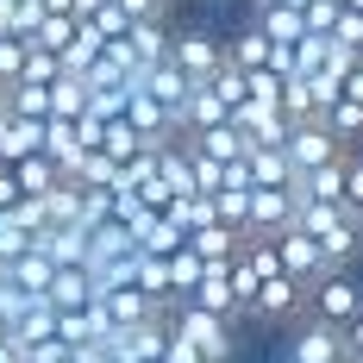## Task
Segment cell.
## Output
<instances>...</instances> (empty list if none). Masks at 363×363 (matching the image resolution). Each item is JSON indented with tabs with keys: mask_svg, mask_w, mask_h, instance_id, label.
I'll return each instance as SVG.
<instances>
[{
	"mask_svg": "<svg viewBox=\"0 0 363 363\" xmlns=\"http://www.w3.org/2000/svg\"><path fill=\"white\" fill-rule=\"evenodd\" d=\"M94 307L107 313V326H113V332H138V326H150V320H169V307H157V301H150L138 282H125V289H107Z\"/></svg>",
	"mask_w": 363,
	"mask_h": 363,
	"instance_id": "obj_6",
	"label": "cell"
},
{
	"mask_svg": "<svg viewBox=\"0 0 363 363\" xmlns=\"http://www.w3.org/2000/svg\"><path fill=\"white\" fill-rule=\"evenodd\" d=\"M38 26H44V0H13V26H6V38H19V44H32Z\"/></svg>",
	"mask_w": 363,
	"mask_h": 363,
	"instance_id": "obj_32",
	"label": "cell"
},
{
	"mask_svg": "<svg viewBox=\"0 0 363 363\" xmlns=\"http://www.w3.org/2000/svg\"><path fill=\"white\" fill-rule=\"evenodd\" d=\"M282 150H289V163H294V182H301V176H313V169H326V163H338V157H345V145H338V138L326 132V119H307V125H294Z\"/></svg>",
	"mask_w": 363,
	"mask_h": 363,
	"instance_id": "obj_4",
	"label": "cell"
},
{
	"mask_svg": "<svg viewBox=\"0 0 363 363\" xmlns=\"http://www.w3.org/2000/svg\"><path fill=\"white\" fill-rule=\"evenodd\" d=\"M101 6H107V0H75V26H82V19H94Z\"/></svg>",
	"mask_w": 363,
	"mask_h": 363,
	"instance_id": "obj_42",
	"label": "cell"
},
{
	"mask_svg": "<svg viewBox=\"0 0 363 363\" xmlns=\"http://www.w3.org/2000/svg\"><path fill=\"white\" fill-rule=\"evenodd\" d=\"M169 332H176L182 345H194V351H201V363H232V351H238V338H232L238 326H232V320H219V313L188 307V301L169 313Z\"/></svg>",
	"mask_w": 363,
	"mask_h": 363,
	"instance_id": "obj_1",
	"label": "cell"
},
{
	"mask_svg": "<svg viewBox=\"0 0 363 363\" xmlns=\"http://www.w3.org/2000/svg\"><path fill=\"white\" fill-rule=\"evenodd\" d=\"M26 75V44L19 38H0V88H13Z\"/></svg>",
	"mask_w": 363,
	"mask_h": 363,
	"instance_id": "obj_35",
	"label": "cell"
},
{
	"mask_svg": "<svg viewBox=\"0 0 363 363\" xmlns=\"http://www.w3.org/2000/svg\"><path fill=\"white\" fill-rule=\"evenodd\" d=\"M357 157H363V150H357Z\"/></svg>",
	"mask_w": 363,
	"mask_h": 363,
	"instance_id": "obj_47",
	"label": "cell"
},
{
	"mask_svg": "<svg viewBox=\"0 0 363 363\" xmlns=\"http://www.w3.org/2000/svg\"><path fill=\"white\" fill-rule=\"evenodd\" d=\"M238 245H245V238H238L232 225H201V232L188 238V251L201 257V263H232V257H238Z\"/></svg>",
	"mask_w": 363,
	"mask_h": 363,
	"instance_id": "obj_23",
	"label": "cell"
},
{
	"mask_svg": "<svg viewBox=\"0 0 363 363\" xmlns=\"http://www.w3.org/2000/svg\"><path fill=\"white\" fill-rule=\"evenodd\" d=\"M289 363H345V332L326 320H301L289 332Z\"/></svg>",
	"mask_w": 363,
	"mask_h": 363,
	"instance_id": "obj_7",
	"label": "cell"
},
{
	"mask_svg": "<svg viewBox=\"0 0 363 363\" xmlns=\"http://www.w3.org/2000/svg\"><path fill=\"white\" fill-rule=\"evenodd\" d=\"M245 169H251V188H294V163H289V150L257 145L251 157H245Z\"/></svg>",
	"mask_w": 363,
	"mask_h": 363,
	"instance_id": "obj_20",
	"label": "cell"
},
{
	"mask_svg": "<svg viewBox=\"0 0 363 363\" xmlns=\"http://www.w3.org/2000/svg\"><path fill=\"white\" fill-rule=\"evenodd\" d=\"M157 182L169 188V201H188V194H194V157H188L182 138L157 150Z\"/></svg>",
	"mask_w": 363,
	"mask_h": 363,
	"instance_id": "obj_17",
	"label": "cell"
},
{
	"mask_svg": "<svg viewBox=\"0 0 363 363\" xmlns=\"http://www.w3.org/2000/svg\"><path fill=\"white\" fill-rule=\"evenodd\" d=\"M251 101H257V107H276V101H282V75H276V69H257L251 75Z\"/></svg>",
	"mask_w": 363,
	"mask_h": 363,
	"instance_id": "obj_37",
	"label": "cell"
},
{
	"mask_svg": "<svg viewBox=\"0 0 363 363\" xmlns=\"http://www.w3.org/2000/svg\"><path fill=\"white\" fill-rule=\"evenodd\" d=\"M269 57H276V44H269V38L257 32L251 19H245V26H238V32L225 38V63H232V69H245V75H257V69H269Z\"/></svg>",
	"mask_w": 363,
	"mask_h": 363,
	"instance_id": "obj_15",
	"label": "cell"
},
{
	"mask_svg": "<svg viewBox=\"0 0 363 363\" xmlns=\"http://www.w3.org/2000/svg\"><path fill=\"white\" fill-rule=\"evenodd\" d=\"M19 207V188H13V169H0V213Z\"/></svg>",
	"mask_w": 363,
	"mask_h": 363,
	"instance_id": "obj_40",
	"label": "cell"
},
{
	"mask_svg": "<svg viewBox=\"0 0 363 363\" xmlns=\"http://www.w3.org/2000/svg\"><path fill=\"white\" fill-rule=\"evenodd\" d=\"M345 6H351V13H363V0H345Z\"/></svg>",
	"mask_w": 363,
	"mask_h": 363,
	"instance_id": "obj_45",
	"label": "cell"
},
{
	"mask_svg": "<svg viewBox=\"0 0 363 363\" xmlns=\"http://www.w3.org/2000/svg\"><path fill=\"white\" fill-rule=\"evenodd\" d=\"M132 88H145V94H150V101H157L163 113H169L176 125H182V107H188V94H194V82H188L176 63H157V69H145L138 82H132ZM182 132H188V125H182Z\"/></svg>",
	"mask_w": 363,
	"mask_h": 363,
	"instance_id": "obj_10",
	"label": "cell"
},
{
	"mask_svg": "<svg viewBox=\"0 0 363 363\" xmlns=\"http://www.w3.org/2000/svg\"><path fill=\"white\" fill-rule=\"evenodd\" d=\"M82 26H94V32L107 38V44H113V38H125V32H132V19H125V13H119L113 0H107V6H101V13H94V19H82Z\"/></svg>",
	"mask_w": 363,
	"mask_h": 363,
	"instance_id": "obj_36",
	"label": "cell"
},
{
	"mask_svg": "<svg viewBox=\"0 0 363 363\" xmlns=\"http://www.w3.org/2000/svg\"><path fill=\"white\" fill-rule=\"evenodd\" d=\"M169 282H176V307H182V301H188L194 289H201V257L188 251V245H182V251L169 257Z\"/></svg>",
	"mask_w": 363,
	"mask_h": 363,
	"instance_id": "obj_30",
	"label": "cell"
},
{
	"mask_svg": "<svg viewBox=\"0 0 363 363\" xmlns=\"http://www.w3.org/2000/svg\"><path fill=\"white\" fill-rule=\"evenodd\" d=\"M332 44H338V50H351V57L363 63V13L345 6V13H338V26H332Z\"/></svg>",
	"mask_w": 363,
	"mask_h": 363,
	"instance_id": "obj_33",
	"label": "cell"
},
{
	"mask_svg": "<svg viewBox=\"0 0 363 363\" xmlns=\"http://www.w3.org/2000/svg\"><path fill=\"white\" fill-rule=\"evenodd\" d=\"M207 88H213L219 101H225V107L238 113V107H251V75L245 69H232V63H219L213 75H207Z\"/></svg>",
	"mask_w": 363,
	"mask_h": 363,
	"instance_id": "obj_28",
	"label": "cell"
},
{
	"mask_svg": "<svg viewBox=\"0 0 363 363\" xmlns=\"http://www.w3.org/2000/svg\"><path fill=\"white\" fill-rule=\"evenodd\" d=\"M69 44H75V19H63V13H44V26H38L32 50H50V57H63Z\"/></svg>",
	"mask_w": 363,
	"mask_h": 363,
	"instance_id": "obj_29",
	"label": "cell"
},
{
	"mask_svg": "<svg viewBox=\"0 0 363 363\" xmlns=\"http://www.w3.org/2000/svg\"><path fill=\"white\" fill-rule=\"evenodd\" d=\"M276 257H282V276L289 282H301V289H313L320 276H332L326 251H320V238H307V232H276Z\"/></svg>",
	"mask_w": 363,
	"mask_h": 363,
	"instance_id": "obj_5",
	"label": "cell"
},
{
	"mask_svg": "<svg viewBox=\"0 0 363 363\" xmlns=\"http://www.w3.org/2000/svg\"><path fill=\"white\" fill-rule=\"evenodd\" d=\"M182 125H188V132H213V125H232V107L219 101L207 82H194V94H188V107H182ZM188 132H182V138H188Z\"/></svg>",
	"mask_w": 363,
	"mask_h": 363,
	"instance_id": "obj_18",
	"label": "cell"
},
{
	"mask_svg": "<svg viewBox=\"0 0 363 363\" xmlns=\"http://www.w3.org/2000/svg\"><path fill=\"white\" fill-rule=\"evenodd\" d=\"M82 113H88V82H82V75H57V82H50V119H82Z\"/></svg>",
	"mask_w": 363,
	"mask_h": 363,
	"instance_id": "obj_24",
	"label": "cell"
},
{
	"mask_svg": "<svg viewBox=\"0 0 363 363\" xmlns=\"http://www.w3.org/2000/svg\"><path fill=\"white\" fill-rule=\"evenodd\" d=\"M301 301H307V289L301 282H289V276H276V282H263V289L251 294V307H245V320H294L301 313Z\"/></svg>",
	"mask_w": 363,
	"mask_h": 363,
	"instance_id": "obj_11",
	"label": "cell"
},
{
	"mask_svg": "<svg viewBox=\"0 0 363 363\" xmlns=\"http://www.w3.org/2000/svg\"><path fill=\"white\" fill-rule=\"evenodd\" d=\"M251 26L269 38L276 50H294V44L307 38V26H301V13H294V6H263V0H251Z\"/></svg>",
	"mask_w": 363,
	"mask_h": 363,
	"instance_id": "obj_14",
	"label": "cell"
},
{
	"mask_svg": "<svg viewBox=\"0 0 363 363\" xmlns=\"http://www.w3.org/2000/svg\"><path fill=\"white\" fill-rule=\"evenodd\" d=\"M345 363H363V313L345 326Z\"/></svg>",
	"mask_w": 363,
	"mask_h": 363,
	"instance_id": "obj_39",
	"label": "cell"
},
{
	"mask_svg": "<svg viewBox=\"0 0 363 363\" xmlns=\"http://www.w3.org/2000/svg\"><path fill=\"white\" fill-rule=\"evenodd\" d=\"M19 363H75V351L63 338H50V345H32V351H19Z\"/></svg>",
	"mask_w": 363,
	"mask_h": 363,
	"instance_id": "obj_38",
	"label": "cell"
},
{
	"mask_svg": "<svg viewBox=\"0 0 363 363\" xmlns=\"http://www.w3.org/2000/svg\"><path fill=\"white\" fill-rule=\"evenodd\" d=\"M294 225V188H251V219L245 238H276Z\"/></svg>",
	"mask_w": 363,
	"mask_h": 363,
	"instance_id": "obj_8",
	"label": "cell"
},
{
	"mask_svg": "<svg viewBox=\"0 0 363 363\" xmlns=\"http://www.w3.org/2000/svg\"><path fill=\"white\" fill-rule=\"evenodd\" d=\"M44 13H63V19H75V0H44Z\"/></svg>",
	"mask_w": 363,
	"mask_h": 363,
	"instance_id": "obj_43",
	"label": "cell"
},
{
	"mask_svg": "<svg viewBox=\"0 0 363 363\" xmlns=\"http://www.w3.org/2000/svg\"><path fill=\"white\" fill-rule=\"evenodd\" d=\"M169 63H176L188 82H207V75L225 63V38H213L207 26H188V32L169 38Z\"/></svg>",
	"mask_w": 363,
	"mask_h": 363,
	"instance_id": "obj_3",
	"label": "cell"
},
{
	"mask_svg": "<svg viewBox=\"0 0 363 363\" xmlns=\"http://www.w3.org/2000/svg\"><path fill=\"white\" fill-rule=\"evenodd\" d=\"M57 57H50V50H32V44H26V75H19V82H38V88H50V82H57Z\"/></svg>",
	"mask_w": 363,
	"mask_h": 363,
	"instance_id": "obj_34",
	"label": "cell"
},
{
	"mask_svg": "<svg viewBox=\"0 0 363 363\" xmlns=\"http://www.w3.org/2000/svg\"><path fill=\"white\" fill-rule=\"evenodd\" d=\"M320 119H326V132L338 138V145H351V138L363 145V107H357V101H345V94H338V101H332Z\"/></svg>",
	"mask_w": 363,
	"mask_h": 363,
	"instance_id": "obj_27",
	"label": "cell"
},
{
	"mask_svg": "<svg viewBox=\"0 0 363 363\" xmlns=\"http://www.w3.org/2000/svg\"><path fill=\"white\" fill-rule=\"evenodd\" d=\"M307 307H313L307 320H326V326L345 332L363 313V282L351 276V269H332V276H320V282L307 289Z\"/></svg>",
	"mask_w": 363,
	"mask_h": 363,
	"instance_id": "obj_2",
	"label": "cell"
},
{
	"mask_svg": "<svg viewBox=\"0 0 363 363\" xmlns=\"http://www.w3.org/2000/svg\"><path fill=\"white\" fill-rule=\"evenodd\" d=\"M169 19H145V26H132V32H125V44H132V50H138V63H145V69H157V63H169Z\"/></svg>",
	"mask_w": 363,
	"mask_h": 363,
	"instance_id": "obj_21",
	"label": "cell"
},
{
	"mask_svg": "<svg viewBox=\"0 0 363 363\" xmlns=\"http://www.w3.org/2000/svg\"><path fill=\"white\" fill-rule=\"evenodd\" d=\"M263 6H294V13H301V6H307V0H263Z\"/></svg>",
	"mask_w": 363,
	"mask_h": 363,
	"instance_id": "obj_44",
	"label": "cell"
},
{
	"mask_svg": "<svg viewBox=\"0 0 363 363\" xmlns=\"http://www.w3.org/2000/svg\"><path fill=\"white\" fill-rule=\"evenodd\" d=\"M182 145L194 150V157H213V163H245V157L257 150L251 138L238 132V125H213V132H188Z\"/></svg>",
	"mask_w": 363,
	"mask_h": 363,
	"instance_id": "obj_13",
	"label": "cell"
},
{
	"mask_svg": "<svg viewBox=\"0 0 363 363\" xmlns=\"http://www.w3.org/2000/svg\"><path fill=\"white\" fill-rule=\"evenodd\" d=\"M57 169H50V157L38 150V157H26V163H13V188H19V201H44L50 188H57Z\"/></svg>",
	"mask_w": 363,
	"mask_h": 363,
	"instance_id": "obj_22",
	"label": "cell"
},
{
	"mask_svg": "<svg viewBox=\"0 0 363 363\" xmlns=\"http://www.w3.org/2000/svg\"><path fill=\"white\" fill-rule=\"evenodd\" d=\"M188 307H201V313H219V320H245V307H238V294H232V263H201V289L188 294Z\"/></svg>",
	"mask_w": 363,
	"mask_h": 363,
	"instance_id": "obj_9",
	"label": "cell"
},
{
	"mask_svg": "<svg viewBox=\"0 0 363 363\" xmlns=\"http://www.w3.org/2000/svg\"><path fill=\"white\" fill-rule=\"evenodd\" d=\"M157 6H169V0H157Z\"/></svg>",
	"mask_w": 363,
	"mask_h": 363,
	"instance_id": "obj_46",
	"label": "cell"
},
{
	"mask_svg": "<svg viewBox=\"0 0 363 363\" xmlns=\"http://www.w3.org/2000/svg\"><path fill=\"white\" fill-rule=\"evenodd\" d=\"M0 101H6L13 119H50V88H38V82H13Z\"/></svg>",
	"mask_w": 363,
	"mask_h": 363,
	"instance_id": "obj_25",
	"label": "cell"
},
{
	"mask_svg": "<svg viewBox=\"0 0 363 363\" xmlns=\"http://www.w3.org/2000/svg\"><path fill=\"white\" fill-rule=\"evenodd\" d=\"M57 313H82V307H94V276L88 269H57V282L44 294Z\"/></svg>",
	"mask_w": 363,
	"mask_h": 363,
	"instance_id": "obj_19",
	"label": "cell"
},
{
	"mask_svg": "<svg viewBox=\"0 0 363 363\" xmlns=\"http://www.w3.org/2000/svg\"><path fill=\"white\" fill-rule=\"evenodd\" d=\"M101 157H107V163H119V169H125V163H132V157H145V138H138V132H132V125H125V119H113V125H101Z\"/></svg>",
	"mask_w": 363,
	"mask_h": 363,
	"instance_id": "obj_26",
	"label": "cell"
},
{
	"mask_svg": "<svg viewBox=\"0 0 363 363\" xmlns=\"http://www.w3.org/2000/svg\"><path fill=\"white\" fill-rule=\"evenodd\" d=\"M0 282H13V289L32 294V301H44V294H50V282H57V263H50V257L32 245L19 263H6V269H0Z\"/></svg>",
	"mask_w": 363,
	"mask_h": 363,
	"instance_id": "obj_16",
	"label": "cell"
},
{
	"mask_svg": "<svg viewBox=\"0 0 363 363\" xmlns=\"http://www.w3.org/2000/svg\"><path fill=\"white\" fill-rule=\"evenodd\" d=\"M345 101H357V107H363V63L345 75Z\"/></svg>",
	"mask_w": 363,
	"mask_h": 363,
	"instance_id": "obj_41",
	"label": "cell"
},
{
	"mask_svg": "<svg viewBox=\"0 0 363 363\" xmlns=\"http://www.w3.org/2000/svg\"><path fill=\"white\" fill-rule=\"evenodd\" d=\"M232 125H238V132H245L251 145H269V150H282V145H289V132H294L282 107H257V101L232 113Z\"/></svg>",
	"mask_w": 363,
	"mask_h": 363,
	"instance_id": "obj_12",
	"label": "cell"
},
{
	"mask_svg": "<svg viewBox=\"0 0 363 363\" xmlns=\"http://www.w3.org/2000/svg\"><path fill=\"white\" fill-rule=\"evenodd\" d=\"M338 13H345V0H307V6H301V26H307L313 38H332Z\"/></svg>",
	"mask_w": 363,
	"mask_h": 363,
	"instance_id": "obj_31",
	"label": "cell"
}]
</instances>
